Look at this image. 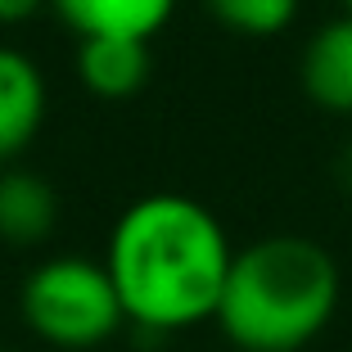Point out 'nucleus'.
Returning a JSON list of instances; mask_svg holds the SVG:
<instances>
[{
	"mask_svg": "<svg viewBox=\"0 0 352 352\" xmlns=\"http://www.w3.org/2000/svg\"><path fill=\"white\" fill-rule=\"evenodd\" d=\"M298 82L316 109L352 118V14H339L321 32H311L298 59Z\"/></svg>",
	"mask_w": 352,
	"mask_h": 352,
	"instance_id": "obj_5",
	"label": "nucleus"
},
{
	"mask_svg": "<svg viewBox=\"0 0 352 352\" xmlns=\"http://www.w3.org/2000/svg\"><path fill=\"white\" fill-rule=\"evenodd\" d=\"M45 122V77L23 50L0 45V167H10Z\"/></svg>",
	"mask_w": 352,
	"mask_h": 352,
	"instance_id": "obj_4",
	"label": "nucleus"
},
{
	"mask_svg": "<svg viewBox=\"0 0 352 352\" xmlns=\"http://www.w3.org/2000/svg\"><path fill=\"white\" fill-rule=\"evenodd\" d=\"M77 41L86 36H126V41H149L158 28H167L176 0H50Z\"/></svg>",
	"mask_w": 352,
	"mask_h": 352,
	"instance_id": "obj_8",
	"label": "nucleus"
},
{
	"mask_svg": "<svg viewBox=\"0 0 352 352\" xmlns=\"http://www.w3.org/2000/svg\"><path fill=\"white\" fill-rule=\"evenodd\" d=\"M339 5H343V14H352V0H339Z\"/></svg>",
	"mask_w": 352,
	"mask_h": 352,
	"instance_id": "obj_11",
	"label": "nucleus"
},
{
	"mask_svg": "<svg viewBox=\"0 0 352 352\" xmlns=\"http://www.w3.org/2000/svg\"><path fill=\"white\" fill-rule=\"evenodd\" d=\"M59 221V195L41 172L28 167H0V239L14 249L50 239Z\"/></svg>",
	"mask_w": 352,
	"mask_h": 352,
	"instance_id": "obj_6",
	"label": "nucleus"
},
{
	"mask_svg": "<svg viewBox=\"0 0 352 352\" xmlns=\"http://www.w3.org/2000/svg\"><path fill=\"white\" fill-rule=\"evenodd\" d=\"M221 221L199 199L158 190L113 221L104 271L113 280L126 321L154 334H176L217 316L230 271Z\"/></svg>",
	"mask_w": 352,
	"mask_h": 352,
	"instance_id": "obj_1",
	"label": "nucleus"
},
{
	"mask_svg": "<svg viewBox=\"0 0 352 352\" xmlns=\"http://www.w3.org/2000/svg\"><path fill=\"white\" fill-rule=\"evenodd\" d=\"M339 262L307 235H267L235 249L217 316L239 352H298L339 307Z\"/></svg>",
	"mask_w": 352,
	"mask_h": 352,
	"instance_id": "obj_2",
	"label": "nucleus"
},
{
	"mask_svg": "<svg viewBox=\"0 0 352 352\" xmlns=\"http://www.w3.org/2000/svg\"><path fill=\"white\" fill-rule=\"evenodd\" d=\"M149 41H126V36H86L77 41V77L100 100H131L149 82Z\"/></svg>",
	"mask_w": 352,
	"mask_h": 352,
	"instance_id": "obj_7",
	"label": "nucleus"
},
{
	"mask_svg": "<svg viewBox=\"0 0 352 352\" xmlns=\"http://www.w3.org/2000/svg\"><path fill=\"white\" fill-rule=\"evenodd\" d=\"M19 311L36 339L63 352L100 348L126 325V311L104 262L82 253L45 258L41 267H32L19 289Z\"/></svg>",
	"mask_w": 352,
	"mask_h": 352,
	"instance_id": "obj_3",
	"label": "nucleus"
},
{
	"mask_svg": "<svg viewBox=\"0 0 352 352\" xmlns=\"http://www.w3.org/2000/svg\"><path fill=\"white\" fill-rule=\"evenodd\" d=\"M41 5H50V0H0V28H5V23L32 19V14L41 10Z\"/></svg>",
	"mask_w": 352,
	"mask_h": 352,
	"instance_id": "obj_10",
	"label": "nucleus"
},
{
	"mask_svg": "<svg viewBox=\"0 0 352 352\" xmlns=\"http://www.w3.org/2000/svg\"><path fill=\"white\" fill-rule=\"evenodd\" d=\"M204 10L239 36H276L298 19V0H204Z\"/></svg>",
	"mask_w": 352,
	"mask_h": 352,
	"instance_id": "obj_9",
	"label": "nucleus"
}]
</instances>
